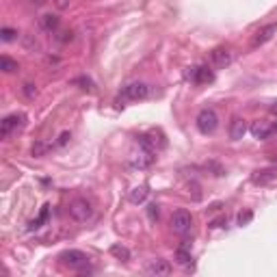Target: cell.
<instances>
[{
  "label": "cell",
  "mask_w": 277,
  "mask_h": 277,
  "mask_svg": "<svg viewBox=\"0 0 277 277\" xmlns=\"http://www.w3.org/2000/svg\"><path fill=\"white\" fill-rule=\"evenodd\" d=\"M46 150H48V145L46 143H35L33 145V156H44Z\"/></svg>",
  "instance_id": "obj_25"
},
{
  "label": "cell",
  "mask_w": 277,
  "mask_h": 277,
  "mask_svg": "<svg viewBox=\"0 0 277 277\" xmlns=\"http://www.w3.org/2000/svg\"><path fill=\"white\" fill-rule=\"evenodd\" d=\"M191 225H193V217L188 210H175L171 215V229L175 234L184 236L188 229H191Z\"/></svg>",
  "instance_id": "obj_5"
},
{
  "label": "cell",
  "mask_w": 277,
  "mask_h": 277,
  "mask_svg": "<svg viewBox=\"0 0 277 277\" xmlns=\"http://www.w3.org/2000/svg\"><path fill=\"white\" fill-rule=\"evenodd\" d=\"M22 91H24V96H26L28 100H35V98H37V87H35L33 82H26V85L22 87Z\"/></svg>",
  "instance_id": "obj_22"
},
{
  "label": "cell",
  "mask_w": 277,
  "mask_h": 277,
  "mask_svg": "<svg viewBox=\"0 0 277 277\" xmlns=\"http://www.w3.org/2000/svg\"><path fill=\"white\" fill-rule=\"evenodd\" d=\"M158 215H161V210H158V206H156V204H150V206H147V217H150L152 221H156V219H158Z\"/></svg>",
  "instance_id": "obj_24"
},
{
  "label": "cell",
  "mask_w": 277,
  "mask_h": 277,
  "mask_svg": "<svg viewBox=\"0 0 277 277\" xmlns=\"http://www.w3.org/2000/svg\"><path fill=\"white\" fill-rule=\"evenodd\" d=\"M0 69H2L4 74H13V72H17L20 69V65H17V61H13L11 56H0Z\"/></svg>",
  "instance_id": "obj_17"
},
{
  "label": "cell",
  "mask_w": 277,
  "mask_h": 277,
  "mask_svg": "<svg viewBox=\"0 0 277 277\" xmlns=\"http://www.w3.org/2000/svg\"><path fill=\"white\" fill-rule=\"evenodd\" d=\"M58 260L65 264L67 269H72V271H87L89 269V258H87V253H82L78 249L63 251L61 256H58Z\"/></svg>",
  "instance_id": "obj_1"
},
{
  "label": "cell",
  "mask_w": 277,
  "mask_h": 277,
  "mask_svg": "<svg viewBox=\"0 0 277 277\" xmlns=\"http://www.w3.org/2000/svg\"><path fill=\"white\" fill-rule=\"evenodd\" d=\"M147 273L156 275V277L158 275H169V273H171V264H169V260H163V258H161V260H154L150 267H147Z\"/></svg>",
  "instance_id": "obj_13"
},
{
  "label": "cell",
  "mask_w": 277,
  "mask_h": 277,
  "mask_svg": "<svg viewBox=\"0 0 277 277\" xmlns=\"http://www.w3.org/2000/svg\"><path fill=\"white\" fill-rule=\"evenodd\" d=\"M147 186H137V188H132L130 191V195H128V199H130L132 204H143L145 202V197H147Z\"/></svg>",
  "instance_id": "obj_18"
},
{
  "label": "cell",
  "mask_w": 277,
  "mask_h": 277,
  "mask_svg": "<svg viewBox=\"0 0 277 277\" xmlns=\"http://www.w3.org/2000/svg\"><path fill=\"white\" fill-rule=\"evenodd\" d=\"M39 24H41V28H44V31H48V33H55L56 28H58V15H52V13H46V15H41Z\"/></svg>",
  "instance_id": "obj_15"
},
{
  "label": "cell",
  "mask_w": 277,
  "mask_h": 277,
  "mask_svg": "<svg viewBox=\"0 0 277 277\" xmlns=\"http://www.w3.org/2000/svg\"><path fill=\"white\" fill-rule=\"evenodd\" d=\"M69 217H72L74 221H89L91 217H93V206L89 199H85V197H78V199H74L72 204H69Z\"/></svg>",
  "instance_id": "obj_3"
},
{
  "label": "cell",
  "mask_w": 277,
  "mask_h": 277,
  "mask_svg": "<svg viewBox=\"0 0 277 277\" xmlns=\"http://www.w3.org/2000/svg\"><path fill=\"white\" fill-rule=\"evenodd\" d=\"M251 219H253V212L251 210H243V212H238V225L243 227V225H249L251 223Z\"/></svg>",
  "instance_id": "obj_21"
},
{
  "label": "cell",
  "mask_w": 277,
  "mask_h": 277,
  "mask_svg": "<svg viewBox=\"0 0 277 277\" xmlns=\"http://www.w3.org/2000/svg\"><path fill=\"white\" fill-rule=\"evenodd\" d=\"M277 180V169L275 167H267V169H258L256 173L251 175V182L258 186H267L271 182Z\"/></svg>",
  "instance_id": "obj_10"
},
{
  "label": "cell",
  "mask_w": 277,
  "mask_h": 277,
  "mask_svg": "<svg viewBox=\"0 0 277 277\" xmlns=\"http://www.w3.org/2000/svg\"><path fill=\"white\" fill-rule=\"evenodd\" d=\"M17 37V31H13V28H2L0 31V39L2 41H13Z\"/></svg>",
  "instance_id": "obj_23"
},
{
  "label": "cell",
  "mask_w": 277,
  "mask_h": 277,
  "mask_svg": "<svg viewBox=\"0 0 277 277\" xmlns=\"http://www.w3.org/2000/svg\"><path fill=\"white\" fill-rule=\"evenodd\" d=\"M223 223H225V219H217V221H212V223H210V227H221Z\"/></svg>",
  "instance_id": "obj_29"
},
{
  "label": "cell",
  "mask_w": 277,
  "mask_h": 277,
  "mask_svg": "<svg viewBox=\"0 0 277 277\" xmlns=\"http://www.w3.org/2000/svg\"><path fill=\"white\" fill-rule=\"evenodd\" d=\"M245 132H247V121L243 117H232V121H229V137L234 141H240L245 137Z\"/></svg>",
  "instance_id": "obj_12"
},
{
  "label": "cell",
  "mask_w": 277,
  "mask_h": 277,
  "mask_svg": "<svg viewBox=\"0 0 277 277\" xmlns=\"http://www.w3.org/2000/svg\"><path fill=\"white\" fill-rule=\"evenodd\" d=\"M195 123H197V130L202 134H212L217 128H219V115H217L212 109H202L197 113Z\"/></svg>",
  "instance_id": "obj_2"
},
{
  "label": "cell",
  "mask_w": 277,
  "mask_h": 277,
  "mask_svg": "<svg viewBox=\"0 0 277 277\" xmlns=\"http://www.w3.org/2000/svg\"><path fill=\"white\" fill-rule=\"evenodd\" d=\"M48 208H50V206H44V208H41V215H39L35 221H31V225H28V229H37V227H41V223H44L46 219H48Z\"/></svg>",
  "instance_id": "obj_20"
},
{
  "label": "cell",
  "mask_w": 277,
  "mask_h": 277,
  "mask_svg": "<svg viewBox=\"0 0 277 277\" xmlns=\"http://www.w3.org/2000/svg\"><path fill=\"white\" fill-rule=\"evenodd\" d=\"M191 260H193V256H191L188 245L178 247V251H175V262H178L180 267H186V264H191Z\"/></svg>",
  "instance_id": "obj_16"
},
{
  "label": "cell",
  "mask_w": 277,
  "mask_h": 277,
  "mask_svg": "<svg viewBox=\"0 0 277 277\" xmlns=\"http://www.w3.org/2000/svg\"><path fill=\"white\" fill-rule=\"evenodd\" d=\"M69 139H72V134H69V132H63L61 137H58V145H65Z\"/></svg>",
  "instance_id": "obj_27"
},
{
  "label": "cell",
  "mask_w": 277,
  "mask_h": 277,
  "mask_svg": "<svg viewBox=\"0 0 277 277\" xmlns=\"http://www.w3.org/2000/svg\"><path fill=\"white\" fill-rule=\"evenodd\" d=\"M275 33H277V24H275V22H271V24H264L262 28H258L256 35H253V39H251V50L260 48V46H264L267 41H271Z\"/></svg>",
  "instance_id": "obj_7"
},
{
  "label": "cell",
  "mask_w": 277,
  "mask_h": 277,
  "mask_svg": "<svg viewBox=\"0 0 277 277\" xmlns=\"http://www.w3.org/2000/svg\"><path fill=\"white\" fill-rule=\"evenodd\" d=\"M249 130H251V134H253L256 139H267L269 134L273 132V128H271L267 121H253Z\"/></svg>",
  "instance_id": "obj_14"
},
{
  "label": "cell",
  "mask_w": 277,
  "mask_h": 277,
  "mask_svg": "<svg viewBox=\"0 0 277 277\" xmlns=\"http://www.w3.org/2000/svg\"><path fill=\"white\" fill-rule=\"evenodd\" d=\"M210 61L215 63V67L223 69V67H227L229 63L234 61V52L229 48H225V46H219V48H215L210 52Z\"/></svg>",
  "instance_id": "obj_8"
},
{
  "label": "cell",
  "mask_w": 277,
  "mask_h": 277,
  "mask_svg": "<svg viewBox=\"0 0 277 277\" xmlns=\"http://www.w3.org/2000/svg\"><path fill=\"white\" fill-rule=\"evenodd\" d=\"M52 2H55V7H56V9H61V11H63V9H67V7H69V2H72V0H52Z\"/></svg>",
  "instance_id": "obj_26"
},
{
  "label": "cell",
  "mask_w": 277,
  "mask_h": 277,
  "mask_svg": "<svg viewBox=\"0 0 277 277\" xmlns=\"http://www.w3.org/2000/svg\"><path fill=\"white\" fill-rule=\"evenodd\" d=\"M154 161H156V152L150 150V147H143V145H139V152L132 154V158H130L134 169H147L154 165Z\"/></svg>",
  "instance_id": "obj_6"
},
{
  "label": "cell",
  "mask_w": 277,
  "mask_h": 277,
  "mask_svg": "<svg viewBox=\"0 0 277 277\" xmlns=\"http://www.w3.org/2000/svg\"><path fill=\"white\" fill-rule=\"evenodd\" d=\"M111 256L117 258V260H121V262L130 260V251H128V247H123V245H119V243L111 247Z\"/></svg>",
  "instance_id": "obj_19"
},
{
  "label": "cell",
  "mask_w": 277,
  "mask_h": 277,
  "mask_svg": "<svg viewBox=\"0 0 277 277\" xmlns=\"http://www.w3.org/2000/svg\"><path fill=\"white\" fill-rule=\"evenodd\" d=\"M24 126H26V115L24 113H13V115L4 117V119L0 121V137L9 139L15 130H22Z\"/></svg>",
  "instance_id": "obj_4"
},
{
  "label": "cell",
  "mask_w": 277,
  "mask_h": 277,
  "mask_svg": "<svg viewBox=\"0 0 277 277\" xmlns=\"http://www.w3.org/2000/svg\"><path fill=\"white\" fill-rule=\"evenodd\" d=\"M58 39H61V41H69V39H72V31H63Z\"/></svg>",
  "instance_id": "obj_28"
},
{
  "label": "cell",
  "mask_w": 277,
  "mask_h": 277,
  "mask_svg": "<svg viewBox=\"0 0 277 277\" xmlns=\"http://www.w3.org/2000/svg\"><path fill=\"white\" fill-rule=\"evenodd\" d=\"M123 96L128 100H143L150 96V87L145 82H130V85L123 89Z\"/></svg>",
  "instance_id": "obj_11"
},
{
  "label": "cell",
  "mask_w": 277,
  "mask_h": 277,
  "mask_svg": "<svg viewBox=\"0 0 277 277\" xmlns=\"http://www.w3.org/2000/svg\"><path fill=\"white\" fill-rule=\"evenodd\" d=\"M186 78L197 82V85H204V82H212L215 80V74L210 72L208 67H188L186 69Z\"/></svg>",
  "instance_id": "obj_9"
}]
</instances>
